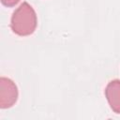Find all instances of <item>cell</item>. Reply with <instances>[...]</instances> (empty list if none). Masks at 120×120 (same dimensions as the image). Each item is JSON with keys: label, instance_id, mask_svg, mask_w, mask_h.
I'll return each instance as SVG.
<instances>
[{"label": "cell", "instance_id": "6da1fadb", "mask_svg": "<svg viewBox=\"0 0 120 120\" xmlns=\"http://www.w3.org/2000/svg\"><path fill=\"white\" fill-rule=\"evenodd\" d=\"M38 23L37 14L31 5L23 2L13 12L10 27L13 33L18 36H29L36 30Z\"/></svg>", "mask_w": 120, "mask_h": 120}, {"label": "cell", "instance_id": "7a4b0ae2", "mask_svg": "<svg viewBox=\"0 0 120 120\" xmlns=\"http://www.w3.org/2000/svg\"><path fill=\"white\" fill-rule=\"evenodd\" d=\"M18 88L15 82L6 77L0 78V108L12 107L18 99Z\"/></svg>", "mask_w": 120, "mask_h": 120}, {"label": "cell", "instance_id": "3957f363", "mask_svg": "<svg viewBox=\"0 0 120 120\" xmlns=\"http://www.w3.org/2000/svg\"><path fill=\"white\" fill-rule=\"evenodd\" d=\"M105 96L111 109L120 114V80H112L107 84Z\"/></svg>", "mask_w": 120, "mask_h": 120}, {"label": "cell", "instance_id": "277c9868", "mask_svg": "<svg viewBox=\"0 0 120 120\" xmlns=\"http://www.w3.org/2000/svg\"><path fill=\"white\" fill-rule=\"evenodd\" d=\"M20 0H1L2 4L6 7H13L19 3Z\"/></svg>", "mask_w": 120, "mask_h": 120}]
</instances>
